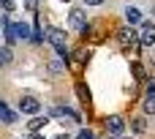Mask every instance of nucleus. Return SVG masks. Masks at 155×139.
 I'll return each instance as SVG.
<instances>
[{"mask_svg":"<svg viewBox=\"0 0 155 139\" xmlns=\"http://www.w3.org/2000/svg\"><path fill=\"white\" fill-rule=\"evenodd\" d=\"M38 109H41V101H38V98H33V96L19 98V112H25V115H38Z\"/></svg>","mask_w":155,"mask_h":139,"instance_id":"f03ea898","label":"nucleus"},{"mask_svg":"<svg viewBox=\"0 0 155 139\" xmlns=\"http://www.w3.org/2000/svg\"><path fill=\"white\" fill-rule=\"evenodd\" d=\"M139 41H142V44H147V46L155 44V25H150V22H144V25H142V36H139Z\"/></svg>","mask_w":155,"mask_h":139,"instance_id":"39448f33","label":"nucleus"},{"mask_svg":"<svg viewBox=\"0 0 155 139\" xmlns=\"http://www.w3.org/2000/svg\"><path fill=\"white\" fill-rule=\"evenodd\" d=\"M76 93H79V98H82V104H90V90L82 85V82H76Z\"/></svg>","mask_w":155,"mask_h":139,"instance_id":"9d476101","label":"nucleus"},{"mask_svg":"<svg viewBox=\"0 0 155 139\" xmlns=\"http://www.w3.org/2000/svg\"><path fill=\"white\" fill-rule=\"evenodd\" d=\"M120 41H123V44H131V41H136V30H134L131 25H128V27H123V30H120Z\"/></svg>","mask_w":155,"mask_h":139,"instance_id":"6e6552de","label":"nucleus"},{"mask_svg":"<svg viewBox=\"0 0 155 139\" xmlns=\"http://www.w3.org/2000/svg\"><path fill=\"white\" fill-rule=\"evenodd\" d=\"M14 36H16V41H25V38H30V27L25 22H16L14 25Z\"/></svg>","mask_w":155,"mask_h":139,"instance_id":"0eeeda50","label":"nucleus"},{"mask_svg":"<svg viewBox=\"0 0 155 139\" xmlns=\"http://www.w3.org/2000/svg\"><path fill=\"white\" fill-rule=\"evenodd\" d=\"M0 115H3V123H8V126H11V123H16V115L8 109V104H0Z\"/></svg>","mask_w":155,"mask_h":139,"instance_id":"1a4fd4ad","label":"nucleus"},{"mask_svg":"<svg viewBox=\"0 0 155 139\" xmlns=\"http://www.w3.org/2000/svg\"><path fill=\"white\" fill-rule=\"evenodd\" d=\"M106 128H109L112 137H123V131H125V120H123L120 115H114V117L106 120Z\"/></svg>","mask_w":155,"mask_h":139,"instance_id":"7ed1b4c3","label":"nucleus"},{"mask_svg":"<svg viewBox=\"0 0 155 139\" xmlns=\"http://www.w3.org/2000/svg\"><path fill=\"white\" fill-rule=\"evenodd\" d=\"M134 74H136V79H139V82L144 79V68H142L139 63H134Z\"/></svg>","mask_w":155,"mask_h":139,"instance_id":"dca6fc26","label":"nucleus"},{"mask_svg":"<svg viewBox=\"0 0 155 139\" xmlns=\"http://www.w3.org/2000/svg\"><path fill=\"white\" fill-rule=\"evenodd\" d=\"M46 36H49V41L54 44V49H57V55L63 57V63H68V46H65V36H63V30L49 27V30H46Z\"/></svg>","mask_w":155,"mask_h":139,"instance_id":"f257e3e1","label":"nucleus"},{"mask_svg":"<svg viewBox=\"0 0 155 139\" xmlns=\"http://www.w3.org/2000/svg\"><path fill=\"white\" fill-rule=\"evenodd\" d=\"M0 55H3V66H8V63H11V46H3Z\"/></svg>","mask_w":155,"mask_h":139,"instance_id":"4468645a","label":"nucleus"},{"mask_svg":"<svg viewBox=\"0 0 155 139\" xmlns=\"http://www.w3.org/2000/svg\"><path fill=\"white\" fill-rule=\"evenodd\" d=\"M54 139H71V137H68V134H60V137H54Z\"/></svg>","mask_w":155,"mask_h":139,"instance_id":"aec40b11","label":"nucleus"},{"mask_svg":"<svg viewBox=\"0 0 155 139\" xmlns=\"http://www.w3.org/2000/svg\"><path fill=\"white\" fill-rule=\"evenodd\" d=\"M68 22H71V27H74V30H79V33L87 27V19H84V11H82V8H74Z\"/></svg>","mask_w":155,"mask_h":139,"instance_id":"20e7f679","label":"nucleus"},{"mask_svg":"<svg viewBox=\"0 0 155 139\" xmlns=\"http://www.w3.org/2000/svg\"><path fill=\"white\" fill-rule=\"evenodd\" d=\"M65 3H68V0H65Z\"/></svg>","mask_w":155,"mask_h":139,"instance_id":"5701e85b","label":"nucleus"},{"mask_svg":"<svg viewBox=\"0 0 155 139\" xmlns=\"http://www.w3.org/2000/svg\"><path fill=\"white\" fill-rule=\"evenodd\" d=\"M25 8L35 14V11H38V0H25Z\"/></svg>","mask_w":155,"mask_h":139,"instance_id":"f3484780","label":"nucleus"},{"mask_svg":"<svg viewBox=\"0 0 155 139\" xmlns=\"http://www.w3.org/2000/svg\"><path fill=\"white\" fill-rule=\"evenodd\" d=\"M76 139H98V137H95L93 131H87V128H82V131H79V137H76Z\"/></svg>","mask_w":155,"mask_h":139,"instance_id":"2eb2a0df","label":"nucleus"},{"mask_svg":"<svg viewBox=\"0 0 155 139\" xmlns=\"http://www.w3.org/2000/svg\"><path fill=\"white\" fill-rule=\"evenodd\" d=\"M125 19H128V25H131V27H134V25H142V11L128 5V8H125Z\"/></svg>","mask_w":155,"mask_h":139,"instance_id":"423d86ee","label":"nucleus"},{"mask_svg":"<svg viewBox=\"0 0 155 139\" xmlns=\"http://www.w3.org/2000/svg\"><path fill=\"white\" fill-rule=\"evenodd\" d=\"M104 0H84V5H101Z\"/></svg>","mask_w":155,"mask_h":139,"instance_id":"6ab92c4d","label":"nucleus"},{"mask_svg":"<svg viewBox=\"0 0 155 139\" xmlns=\"http://www.w3.org/2000/svg\"><path fill=\"white\" fill-rule=\"evenodd\" d=\"M134 131H139V134L147 131V120H144V117H136V120H134Z\"/></svg>","mask_w":155,"mask_h":139,"instance_id":"f8f14e48","label":"nucleus"},{"mask_svg":"<svg viewBox=\"0 0 155 139\" xmlns=\"http://www.w3.org/2000/svg\"><path fill=\"white\" fill-rule=\"evenodd\" d=\"M44 123H46V117H35V120H30V131L35 134V131H38V128H41Z\"/></svg>","mask_w":155,"mask_h":139,"instance_id":"ddd939ff","label":"nucleus"},{"mask_svg":"<svg viewBox=\"0 0 155 139\" xmlns=\"http://www.w3.org/2000/svg\"><path fill=\"white\" fill-rule=\"evenodd\" d=\"M144 112L147 115H155V96H147L144 98Z\"/></svg>","mask_w":155,"mask_h":139,"instance_id":"9b49d317","label":"nucleus"},{"mask_svg":"<svg viewBox=\"0 0 155 139\" xmlns=\"http://www.w3.org/2000/svg\"><path fill=\"white\" fill-rule=\"evenodd\" d=\"M14 11V0H3V14H11Z\"/></svg>","mask_w":155,"mask_h":139,"instance_id":"a211bd4d","label":"nucleus"},{"mask_svg":"<svg viewBox=\"0 0 155 139\" xmlns=\"http://www.w3.org/2000/svg\"><path fill=\"white\" fill-rule=\"evenodd\" d=\"M109 139H125V137H109Z\"/></svg>","mask_w":155,"mask_h":139,"instance_id":"412c9836","label":"nucleus"},{"mask_svg":"<svg viewBox=\"0 0 155 139\" xmlns=\"http://www.w3.org/2000/svg\"><path fill=\"white\" fill-rule=\"evenodd\" d=\"M33 139H41V137H33Z\"/></svg>","mask_w":155,"mask_h":139,"instance_id":"4be33fe9","label":"nucleus"}]
</instances>
